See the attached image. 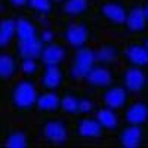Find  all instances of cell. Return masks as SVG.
<instances>
[{"mask_svg": "<svg viewBox=\"0 0 148 148\" xmlns=\"http://www.w3.org/2000/svg\"><path fill=\"white\" fill-rule=\"evenodd\" d=\"M147 129H148V125H147Z\"/></svg>", "mask_w": 148, "mask_h": 148, "instance_id": "33", "label": "cell"}, {"mask_svg": "<svg viewBox=\"0 0 148 148\" xmlns=\"http://www.w3.org/2000/svg\"><path fill=\"white\" fill-rule=\"evenodd\" d=\"M45 46H46V43L43 42L42 36H40V37H37V39L27 42V43H15L14 52L18 55L19 61H25V59H39L40 61Z\"/></svg>", "mask_w": 148, "mask_h": 148, "instance_id": "25", "label": "cell"}, {"mask_svg": "<svg viewBox=\"0 0 148 148\" xmlns=\"http://www.w3.org/2000/svg\"><path fill=\"white\" fill-rule=\"evenodd\" d=\"M27 2L28 0H2V3H3V8L6 6L8 10L10 9H25L27 6Z\"/></svg>", "mask_w": 148, "mask_h": 148, "instance_id": "28", "label": "cell"}, {"mask_svg": "<svg viewBox=\"0 0 148 148\" xmlns=\"http://www.w3.org/2000/svg\"><path fill=\"white\" fill-rule=\"evenodd\" d=\"M96 95H98V99H99L101 105L114 108V110H119V111H121L125 107H127V104L132 99L130 98L132 93L119 80H116L114 83L107 86L105 89L99 90Z\"/></svg>", "mask_w": 148, "mask_h": 148, "instance_id": "12", "label": "cell"}, {"mask_svg": "<svg viewBox=\"0 0 148 148\" xmlns=\"http://www.w3.org/2000/svg\"><path fill=\"white\" fill-rule=\"evenodd\" d=\"M107 130L95 114H82L71 120V139L96 141L101 139Z\"/></svg>", "mask_w": 148, "mask_h": 148, "instance_id": "7", "label": "cell"}, {"mask_svg": "<svg viewBox=\"0 0 148 148\" xmlns=\"http://www.w3.org/2000/svg\"><path fill=\"white\" fill-rule=\"evenodd\" d=\"M127 10L129 3L126 0H101L96 5L93 14L104 25L113 30H121L126 21Z\"/></svg>", "mask_w": 148, "mask_h": 148, "instance_id": "6", "label": "cell"}, {"mask_svg": "<svg viewBox=\"0 0 148 148\" xmlns=\"http://www.w3.org/2000/svg\"><path fill=\"white\" fill-rule=\"evenodd\" d=\"M16 15V33L15 43H27L42 36V25L37 24L36 18L30 14H15ZM14 43V45H15Z\"/></svg>", "mask_w": 148, "mask_h": 148, "instance_id": "16", "label": "cell"}, {"mask_svg": "<svg viewBox=\"0 0 148 148\" xmlns=\"http://www.w3.org/2000/svg\"><path fill=\"white\" fill-rule=\"evenodd\" d=\"M99 107V99L89 89H77L65 86L61 90V113L73 119L82 114H95Z\"/></svg>", "mask_w": 148, "mask_h": 148, "instance_id": "2", "label": "cell"}, {"mask_svg": "<svg viewBox=\"0 0 148 148\" xmlns=\"http://www.w3.org/2000/svg\"><path fill=\"white\" fill-rule=\"evenodd\" d=\"M36 111L40 116H53L61 113V92L40 90L36 102Z\"/></svg>", "mask_w": 148, "mask_h": 148, "instance_id": "21", "label": "cell"}, {"mask_svg": "<svg viewBox=\"0 0 148 148\" xmlns=\"http://www.w3.org/2000/svg\"><path fill=\"white\" fill-rule=\"evenodd\" d=\"M55 2H56V3H59V2H62V0H55Z\"/></svg>", "mask_w": 148, "mask_h": 148, "instance_id": "32", "label": "cell"}, {"mask_svg": "<svg viewBox=\"0 0 148 148\" xmlns=\"http://www.w3.org/2000/svg\"><path fill=\"white\" fill-rule=\"evenodd\" d=\"M71 51L73 49L64 42L55 40L45 46L40 56V62L42 65H65V62H68L70 59Z\"/></svg>", "mask_w": 148, "mask_h": 148, "instance_id": "18", "label": "cell"}, {"mask_svg": "<svg viewBox=\"0 0 148 148\" xmlns=\"http://www.w3.org/2000/svg\"><path fill=\"white\" fill-rule=\"evenodd\" d=\"M116 142L123 148H138L148 144V129L141 125L123 123L116 132Z\"/></svg>", "mask_w": 148, "mask_h": 148, "instance_id": "10", "label": "cell"}, {"mask_svg": "<svg viewBox=\"0 0 148 148\" xmlns=\"http://www.w3.org/2000/svg\"><path fill=\"white\" fill-rule=\"evenodd\" d=\"M55 36H56V31L53 30V27H49V25L42 27V39L46 45L55 42Z\"/></svg>", "mask_w": 148, "mask_h": 148, "instance_id": "29", "label": "cell"}, {"mask_svg": "<svg viewBox=\"0 0 148 148\" xmlns=\"http://www.w3.org/2000/svg\"><path fill=\"white\" fill-rule=\"evenodd\" d=\"M121 61L127 67L148 68V49L141 39H132L123 45Z\"/></svg>", "mask_w": 148, "mask_h": 148, "instance_id": "15", "label": "cell"}, {"mask_svg": "<svg viewBox=\"0 0 148 148\" xmlns=\"http://www.w3.org/2000/svg\"><path fill=\"white\" fill-rule=\"evenodd\" d=\"M116 80H119V74L116 73V67L96 62V65L92 68V71L86 76L83 84L86 86V89L98 93L99 90L105 89L107 86H110L111 83H114Z\"/></svg>", "mask_w": 148, "mask_h": 148, "instance_id": "13", "label": "cell"}, {"mask_svg": "<svg viewBox=\"0 0 148 148\" xmlns=\"http://www.w3.org/2000/svg\"><path fill=\"white\" fill-rule=\"evenodd\" d=\"M39 83L37 79L25 77L15 79L6 93L8 107L18 114H28L36 111V102L39 98Z\"/></svg>", "mask_w": 148, "mask_h": 148, "instance_id": "1", "label": "cell"}, {"mask_svg": "<svg viewBox=\"0 0 148 148\" xmlns=\"http://www.w3.org/2000/svg\"><path fill=\"white\" fill-rule=\"evenodd\" d=\"M96 53L90 46H84L79 49H73L68 59V80L71 84H80L84 82L86 76L96 65Z\"/></svg>", "mask_w": 148, "mask_h": 148, "instance_id": "5", "label": "cell"}, {"mask_svg": "<svg viewBox=\"0 0 148 148\" xmlns=\"http://www.w3.org/2000/svg\"><path fill=\"white\" fill-rule=\"evenodd\" d=\"M119 82L132 93L147 96L148 93V70L142 67H125L119 74Z\"/></svg>", "mask_w": 148, "mask_h": 148, "instance_id": "8", "label": "cell"}, {"mask_svg": "<svg viewBox=\"0 0 148 148\" xmlns=\"http://www.w3.org/2000/svg\"><path fill=\"white\" fill-rule=\"evenodd\" d=\"M141 42H142V43L145 45V47L148 49V33H147V34H144V36L141 37Z\"/></svg>", "mask_w": 148, "mask_h": 148, "instance_id": "31", "label": "cell"}, {"mask_svg": "<svg viewBox=\"0 0 148 148\" xmlns=\"http://www.w3.org/2000/svg\"><path fill=\"white\" fill-rule=\"evenodd\" d=\"M37 83L42 90L61 92L65 88V84L70 83L68 71L65 65H43L37 77Z\"/></svg>", "mask_w": 148, "mask_h": 148, "instance_id": "9", "label": "cell"}, {"mask_svg": "<svg viewBox=\"0 0 148 148\" xmlns=\"http://www.w3.org/2000/svg\"><path fill=\"white\" fill-rule=\"evenodd\" d=\"M123 31L133 37H142L148 33V21L144 12L142 0H135L129 3V10L126 15V21L123 24Z\"/></svg>", "mask_w": 148, "mask_h": 148, "instance_id": "11", "label": "cell"}, {"mask_svg": "<svg viewBox=\"0 0 148 148\" xmlns=\"http://www.w3.org/2000/svg\"><path fill=\"white\" fill-rule=\"evenodd\" d=\"M95 37L93 24L89 19H67L59 31V40L71 49L90 46Z\"/></svg>", "mask_w": 148, "mask_h": 148, "instance_id": "4", "label": "cell"}, {"mask_svg": "<svg viewBox=\"0 0 148 148\" xmlns=\"http://www.w3.org/2000/svg\"><path fill=\"white\" fill-rule=\"evenodd\" d=\"M121 51L123 46L114 40H104L95 47L96 61L99 64L116 67L119 61H121Z\"/></svg>", "mask_w": 148, "mask_h": 148, "instance_id": "19", "label": "cell"}, {"mask_svg": "<svg viewBox=\"0 0 148 148\" xmlns=\"http://www.w3.org/2000/svg\"><path fill=\"white\" fill-rule=\"evenodd\" d=\"M93 15V0H62L58 3V16L64 19H89Z\"/></svg>", "mask_w": 148, "mask_h": 148, "instance_id": "14", "label": "cell"}, {"mask_svg": "<svg viewBox=\"0 0 148 148\" xmlns=\"http://www.w3.org/2000/svg\"><path fill=\"white\" fill-rule=\"evenodd\" d=\"M16 33V15H5L0 24V51L6 52L15 43Z\"/></svg>", "mask_w": 148, "mask_h": 148, "instance_id": "26", "label": "cell"}, {"mask_svg": "<svg viewBox=\"0 0 148 148\" xmlns=\"http://www.w3.org/2000/svg\"><path fill=\"white\" fill-rule=\"evenodd\" d=\"M25 10L39 19H51L58 15V3L55 0H28Z\"/></svg>", "mask_w": 148, "mask_h": 148, "instance_id": "23", "label": "cell"}, {"mask_svg": "<svg viewBox=\"0 0 148 148\" xmlns=\"http://www.w3.org/2000/svg\"><path fill=\"white\" fill-rule=\"evenodd\" d=\"M37 135L47 145H61L71 139V120L65 114L42 116L37 125Z\"/></svg>", "mask_w": 148, "mask_h": 148, "instance_id": "3", "label": "cell"}, {"mask_svg": "<svg viewBox=\"0 0 148 148\" xmlns=\"http://www.w3.org/2000/svg\"><path fill=\"white\" fill-rule=\"evenodd\" d=\"M42 62L39 59H25V61H21V73L24 74L25 77H33L37 79L40 74L42 70Z\"/></svg>", "mask_w": 148, "mask_h": 148, "instance_id": "27", "label": "cell"}, {"mask_svg": "<svg viewBox=\"0 0 148 148\" xmlns=\"http://www.w3.org/2000/svg\"><path fill=\"white\" fill-rule=\"evenodd\" d=\"M95 116L98 117V120L101 121V125L104 126V129L107 132H117L120 129V126L123 125V120H121V111L114 110V108H110L105 105H101L96 108L95 111Z\"/></svg>", "mask_w": 148, "mask_h": 148, "instance_id": "24", "label": "cell"}, {"mask_svg": "<svg viewBox=\"0 0 148 148\" xmlns=\"http://www.w3.org/2000/svg\"><path fill=\"white\" fill-rule=\"evenodd\" d=\"M2 139L3 145L12 147V148H25V147H33L36 144V138L33 133H30L24 127H10L6 132H2Z\"/></svg>", "mask_w": 148, "mask_h": 148, "instance_id": "22", "label": "cell"}, {"mask_svg": "<svg viewBox=\"0 0 148 148\" xmlns=\"http://www.w3.org/2000/svg\"><path fill=\"white\" fill-rule=\"evenodd\" d=\"M18 73H21V61L14 51H6L0 55V82L2 88L9 82L15 80Z\"/></svg>", "mask_w": 148, "mask_h": 148, "instance_id": "20", "label": "cell"}, {"mask_svg": "<svg viewBox=\"0 0 148 148\" xmlns=\"http://www.w3.org/2000/svg\"><path fill=\"white\" fill-rule=\"evenodd\" d=\"M121 120L123 123H130V125H148V99L145 96L130 99L127 107L121 110Z\"/></svg>", "mask_w": 148, "mask_h": 148, "instance_id": "17", "label": "cell"}, {"mask_svg": "<svg viewBox=\"0 0 148 148\" xmlns=\"http://www.w3.org/2000/svg\"><path fill=\"white\" fill-rule=\"evenodd\" d=\"M142 6H144V12H145V16L148 21V0H142Z\"/></svg>", "mask_w": 148, "mask_h": 148, "instance_id": "30", "label": "cell"}]
</instances>
